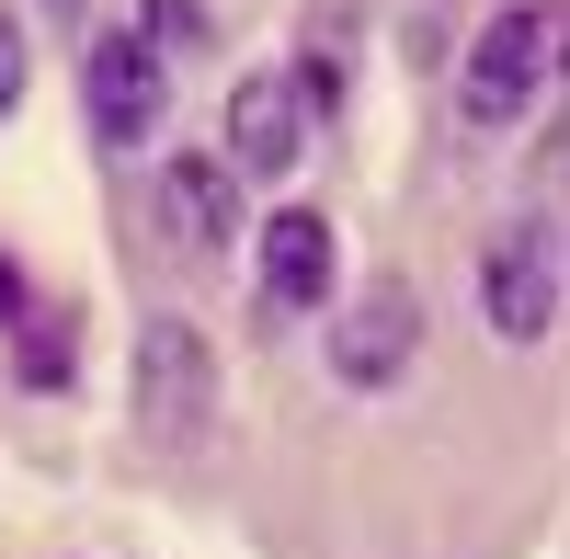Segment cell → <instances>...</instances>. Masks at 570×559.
Here are the masks:
<instances>
[{"mask_svg":"<svg viewBox=\"0 0 570 559\" xmlns=\"http://www.w3.org/2000/svg\"><path fill=\"white\" fill-rule=\"evenodd\" d=\"M126 389H137V434H149L160 457H195L206 423H217V343L195 332V320H149Z\"/></svg>","mask_w":570,"mask_h":559,"instance_id":"cell-1","label":"cell"},{"mask_svg":"<svg viewBox=\"0 0 570 559\" xmlns=\"http://www.w3.org/2000/svg\"><path fill=\"white\" fill-rule=\"evenodd\" d=\"M559 80V12L548 0H502V12L468 35V69H456V104H468V126H513L537 104V91Z\"/></svg>","mask_w":570,"mask_h":559,"instance_id":"cell-2","label":"cell"},{"mask_svg":"<svg viewBox=\"0 0 570 559\" xmlns=\"http://www.w3.org/2000/svg\"><path fill=\"white\" fill-rule=\"evenodd\" d=\"M80 104H91V149H104V160H126V149H149V137H160V115H171V69L149 58V35H137V23H104V35H91Z\"/></svg>","mask_w":570,"mask_h":559,"instance_id":"cell-3","label":"cell"},{"mask_svg":"<svg viewBox=\"0 0 570 559\" xmlns=\"http://www.w3.org/2000/svg\"><path fill=\"white\" fill-rule=\"evenodd\" d=\"M480 320L502 343H548L559 332V252H548L537 217H502L480 241Z\"/></svg>","mask_w":570,"mask_h":559,"instance_id":"cell-4","label":"cell"},{"mask_svg":"<svg viewBox=\"0 0 570 559\" xmlns=\"http://www.w3.org/2000/svg\"><path fill=\"white\" fill-rule=\"evenodd\" d=\"M331 377L343 389H400L411 377V354H422V297L400 286V274H376V286L354 308H331Z\"/></svg>","mask_w":570,"mask_h":559,"instance_id":"cell-5","label":"cell"},{"mask_svg":"<svg viewBox=\"0 0 570 559\" xmlns=\"http://www.w3.org/2000/svg\"><path fill=\"white\" fill-rule=\"evenodd\" d=\"M297 160H308V104H297V69H240V91H228V171L285 183Z\"/></svg>","mask_w":570,"mask_h":559,"instance_id":"cell-6","label":"cell"},{"mask_svg":"<svg viewBox=\"0 0 570 559\" xmlns=\"http://www.w3.org/2000/svg\"><path fill=\"white\" fill-rule=\"evenodd\" d=\"M160 228L183 252H228L240 241V171H228V149H171L160 160Z\"/></svg>","mask_w":570,"mask_h":559,"instance_id":"cell-7","label":"cell"},{"mask_svg":"<svg viewBox=\"0 0 570 559\" xmlns=\"http://www.w3.org/2000/svg\"><path fill=\"white\" fill-rule=\"evenodd\" d=\"M252 252H263V308H274V320L331 308V217H320V206H274Z\"/></svg>","mask_w":570,"mask_h":559,"instance_id":"cell-8","label":"cell"},{"mask_svg":"<svg viewBox=\"0 0 570 559\" xmlns=\"http://www.w3.org/2000/svg\"><path fill=\"white\" fill-rule=\"evenodd\" d=\"M137 35H149V58L171 69V58H195L217 23H206V0H137Z\"/></svg>","mask_w":570,"mask_h":559,"instance_id":"cell-9","label":"cell"},{"mask_svg":"<svg viewBox=\"0 0 570 559\" xmlns=\"http://www.w3.org/2000/svg\"><path fill=\"white\" fill-rule=\"evenodd\" d=\"M23 91H35V46L12 23V0H0V115H23Z\"/></svg>","mask_w":570,"mask_h":559,"instance_id":"cell-10","label":"cell"},{"mask_svg":"<svg viewBox=\"0 0 570 559\" xmlns=\"http://www.w3.org/2000/svg\"><path fill=\"white\" fill-rule=\"evenodd\" d=\"M23 343H35V389H69V320H23Z\"/></svg>","mask_w":570,"mask_h":559,"instance_id":"cell-11","label":"cell"},{"mask_svg":"<svg viewBox=\"0 0 570 559\" xmlns=\"http://www.w3.org/2000/svg\"><path fill=\"white\" fill-rule=\"evenodd\" d=\"M23 320H35V274L0 252V332H23Z\"/></svg>","mask_w":570,"mask_h":559,"instance_id":"cell-12","label":"cell"},{"mask_svg":"<svg viewBox=\"0 0 570 559\" xmlns=\"http://www.w3.org/2000/svg\"><path fill=\"white\" fill-rule=\"evenodd\" d=\"M559 69H570V23H559Z\"/></svg>","mask_w":570,"mask_h":559,"instance_id":"cell-13","label":"cell"},{"mask_svg":"<svg viewBox=\"0 0 570 559\" xmlns=\"http://www.w3.org/2000/svg\"><path fill=\"white\" fill-rule=\"evenodd\" d=\"M58 12H80V0H58Z\"/></svg>","mask_w":570,"mask_h":559,"instance_id":"cell-14","label":"cell"}]
</instances>
